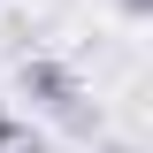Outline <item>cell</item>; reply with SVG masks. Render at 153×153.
I'll return each mask as SVG.
<instances>
[{"label": "cell", "mask_w": 153, "mask_h": 153, "mask_svg": "<svg viewBox=\"0 0 153 153\" xmlns=\"http://www.w3.org/2000/svg\"><path fill=\"white\" fill-rule=\"evenodd\" d=\"M107 153H138V146H123V138H115V146H107Z\"/></svg>", "instance_id": "cell-4"}, {"label": "cell", "mask_w": 153, "mask_h": 153, "mask_svg": "<svg viewBox=\"0 0 153 153\" xmlns=\"http://www.w3.org/2000/svg\"><path fill=\"white\" fill-rule=\"evenodd\" d=\"M115 8H123L130 23H146V16H153V0H115Z\"/></svg>", "instance_id": "cell-3"}, {"label": "cell", "mask_w": 153, "mask_h": 153, "mask_svg": "<svg viewBox=\"0 0 153 153\" xmlns=\"http://www.w3.org/2000/svg\"><path fill=\"white\" fill-rule=\"evenodd\" d=\"M0 153H61V146H54L46 130H31L16 107H0Z\"/></svg>", "instance_id": "cell-2"}, {"label": "cell", "mask_w": 153, "mask_h": 153, "mask_svg": "<svg viewBox=\"0 0 153 153\" xmlns=\"http://www.w3.org/2000/svg\"><path fill=\"white\" fill-rule=\"evenodd\" d=\"M16 92L31 100L38 115H54L61 130H76V138H92V130H100V107L84 100L76 69H69V61H54V54H23V61H16Z\"/></svg>", "instance_id": "cell-1"}]
</instances>
